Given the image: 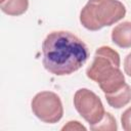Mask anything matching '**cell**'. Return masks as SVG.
<instances>
[{
  "label": "cell",
  "instance_id": "3",
  "mask_svg": "<svg viewBox=\"0 0 131 131\" xmlns=\"http://www.w3.org/2000/svg\"><path fill=\"white\" fill-rule=\"evenodd\" d=\"M125 15L126 7L119 0H88L80 12V23L89 31H98Z\"/></svg>",
  "mask_w": 131,
  "mask_h": 131
},
{
  "label": "cell",
  "instance_id": "4",
  "mask_svg": "<svg viewBox=\"0 0 131 131\" xmlns=\"http://www.w3.org/2000/svg\"><path fill=\"white\" fill-rule=\"evenodd\" d=\"M31 108L39 120L48 124L57 123L63 115L61 100L52 91H41L37 93L31 101Z\"/></svg>",
  "mask_w": 131,
  "mask_h": 131
},
{
  "label": "cell",
  "instance_id": "1",
  "mask_svg": "<svg viewBox=\"0 0 131 131\" xmlns=\"http://www.w3.org/2000/svg\"><path fill=\"white\" fill-rule=\"evenodd\" d=\"M42 63L55 76L71 75L86 62L89 52L86 44L68 31L49 33L42 43Z\"/></svg>",
  "mask_w": 131,
  "mask_h": 131
},
{
  "label": "cell",
  "instance_id": "5",
  "mask_svg": "<svg viewBox=\"0 0 131 131\" xmlns=\"http://www.w3.org/2000/svg\"><path fill=\"white\" fill-rule=\"evenodd\" d=\"M74 106L89 125H94L101 121L105 114L98 95L87 88H81L76 91L74 95Z\"/></svg>",
  "mask_w": 131,
  "mask_h": 131
},
{
  "label": "cell",
  "instance_id": "6",
  "mask_svg": "<svg viewBox=\"0 0 131 131\" xmlns=\"http://www.w3.org/2000/svg\"><path fill=\"white\" fill-rule=\"evenodd\" d=\"M112 41L121 48L131 47V21H123L112 31Z\"/></svg>",
  "mask_w": 131,
  "mask_h": 131
},
{
  "label": "cell",
  "instance_id": "2",
  "mask_svg": "<svg viewBox=\"0 0 131 131\" xmlns=\"http://www.w3.org/2000/svg\"><path fill=\"white\" fill-rule=\"evenodd\" d=\"M120 64L119 53L110 46H101L96 49L93 61L86 70V75L99 85L104 94H112L126 84Z\"/></svg>",
  "mask_w": 131,
  "mask_h": 131
},
{
  "label": "cell",
  "instance_id": "9",
  "mask_svg": "<svg viewBox=\"0 0 131 131\" xmlns=\"http://www.w3.org/2000/svg\"><path fill=\"white\" fill-rule=\"evenodd\" d=\"M90 129L93 131H100V130L116 131L118 129V126H117V122H116V119L114 118V116L111 113L105 112L101 121H99L98 123H96L94 125H90Z\"/></svg>",
  "mask_w": 131,
  "mask_h": 131
},
{
  "label": "cell",
  "instance_id": "8",
  "mask_svg": "<svg viewBox=\"0 0 131 131\" xmlns=\"http://www.w3.org/2000/svg\"><path fill=\"white\" fill-rule=\"evenodd\" d=\"M29 7V0H1V10L12 16H17L27 11Z\"/></svg>",
  "mask_w": 131,
  "mask_h": 131
},
{
  "label": "cell",
  "instance_id": "10",
  "mask_svg": "<svg viewBox=\"0 0 131 131\" xmlns=\"http://www.w3.org/2000/svg\"><path fill=\"white\" fill-rule=\"evenodd\" d=\"M121 124L125 131H131V106L123 112L121 116Z\"/></svg>",
  "mask_w": 131,
  "mask_h": 131
},
{
  "label": "cell",
  "instance_id": "7",
  "mask_svg": "<svg viewBox=\"0 0 131 131\" xmlns=\"http://www.w3.org/2000/svg\"><path fill=\"white\" fill-rule=\"evenodd\" d=\"M107 103L114 108H121L128 104L131 100V87L126 83L120 90L112 93L104 94Z\"/></svg>",
  "mask_w": 131,
  "mask_h": 131
},
{
  "label": "cell",
  "instance_id": "12",
  "mask_svg": "<svg viewBox=\"0 0 131 131\" xmlns=\"http://www.w3.org/2000/svg\"><path fill=\"white\" fill-rule=\"evenodd\" d=\"M124 72L129 77H131V52L127 54V56L124 59Z\"/></svg>",
  "mask_w": 131,
  "mask_h": 131
},
{
  "label": "cell",
  "instance_id": "11",
  "mask_svg": "<svg viewBox=\"0 0 131 131\" xmlns=\"http://www.w3.org/2000/svg\"><path fill=\"white\" fill-rule=\"evenodd\" d=\"M61 129L62 130H86V128L78 121H70Z\"/></svg>",
  "mask_w": 131,
  "mask_h": 131
}]
</instances>
